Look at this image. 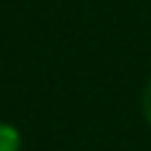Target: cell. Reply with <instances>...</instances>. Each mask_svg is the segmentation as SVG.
<instances>
[{
	"label": "cell",
	"instance_id": "cell-1",
	"mask_svg": "<svg viewBox=\"0 0 151 151\" xmlns=\"http://www.w3.org/2000/svg\"><path fill=\"white\" fill-rule=\"evenodd\" d=\"M21 149V135L11 122H0V151H19Z\"/></svg>",
	"mask_w": 151,
	"mask_h": 151
},
{
	"label": "cell",
	"instance_id": "cell-2",
	"mask_svg": "<svg viewBox=\"0 0 151 151\" xmlns=\"http://www.w3.org/2000/svg\"><path fill=\"white\" fill-rule=\"evenodd\" d=\"M141 109H143V117H146V122H149V127H151V80L146 82V88H143V98H141Z\"/></svg>",
	"mask_w": 151,
	"mask_h": 151
}]
</instances>
